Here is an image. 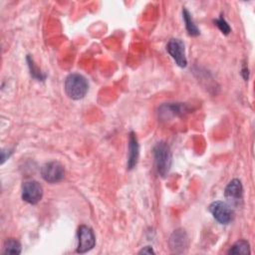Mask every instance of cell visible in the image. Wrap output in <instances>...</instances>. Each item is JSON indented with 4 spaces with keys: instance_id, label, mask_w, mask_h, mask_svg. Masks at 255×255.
<instances>
[{
    "instance_id": "cell-9",
    "label": "cell",
    "mask_w": 255,
    "mask_h": 255,
    "mask_svg": "<svg viewBox=\"0 0 255 255\" xmlns=\"http://www.w3.org/2000/svg\"><path fill=\"white\" fill-rule=\"evenodd\" d=\"M224 196L230 204L232 205L239 204L243 196V187H242L241 181L237 178L232 179L225 187Z\"/></svg>"
},
{
    "instance_id": "cell-11",
    "label": "cell",
    "mask_w": 255,
    "mask_h": 255,
    "mask_svg": "<svg viewBox=\"0 0 255 255\" xmlns=\"http://www.w3.org/2000/svg\"><path fill=\"white\" fill-rule=\"evenodd\" d=\"M139 154V145L137 142V138L133 131L129 132L128 136V168L132 169L138 159Z\"/></svg>"
},
{
    "instance_id": "cell-2",
    "label": "cell",
    "mask_w": 255,
    "mask_h": 255,
    "mask_svg": "<svg viewBox=\"0 0 255 255\" xmlns=\"http://www.w3.org/2000/svg\"><path fill=\"white\" fill-rule=\"evenodd\" d=\"M64 88L69 98L73 100H81L88 93L89 83L83 75L73 73L66 78Z\"/></svg>"
},
{
    "instance_id": "cell-13",
    "label": "cell",
    "mask_w": 255,
    "mask_h": 255,
    "mask_svg": "<svg viewBox=\"0 0 255 255\" xmlns=\"http://www.w3.org/2000/svg\"><path fill=\"white\" fill-rule=\"evenodd\" d=\"M228 254H250V245L248 241L243 239L238 240L230 247Z\"/></svg>"
},
{
    "instance_id": "cell-17",
    "label": "cell",
    "mask_w": 255,
    "mask_h": 255,
    "mask_svg": "<svg viewBox=\"0 0 255 255\" xmlns=\"http://www.w3.org/2000/svg\"><path fill=\"white\" fill-rule=\"evenodd\" d=\"M139 254H153L154 253V251L152 250V248L150 247V246H145V247H143L139 252H138Z\"/></svg>"
},
{
    "instance_id": "cell-7",
    "label": "cell",
    "mask_w": 255,
    "mask_h": 255,
    "mask_svg": "<svg viewBox=\"0 0 255 255\" xmlns=\"http://www.w3.org/2000/svg\"><path fill=\"white\" fill-rule=\"evenodd\" d=\"M166 51L177 64V66L184 68L187 65L185 56L184 44L180 39H170L166 45Z\"/></svg>"
},
{
    "instance_id": "cell-3",
    "label": "cell",
    "mask_w": 255,
    "mask_h": 255,
    "mask_svg": "<svg viewBox=\"0 0 255 255\" xmlns=\"http://www.w3.org/2000/svg\"><path fill=\"white\" fill-rule=\"evenodd\" d=\"M209 211L213 215L214 219L220 224H228L233 219V211L229 204L226 202L217 200L209 205Z\"/></svg>"
},
{
    "instance_id": "cell-14",
    "label": "cell",
    "mask_w": 255,
    "mask_h": 255,
    "mask_svg": "<svg viewBox=\"0 0 255 255\" xmlns=\"http://www.w3.org/2000/svg\"><path fill=\"white\" fill-rule=\"evenodd\" d=\"M3 253L4 254H20L21 253L20 242L14 238H10L6 240Z\"/></svg>"
},
{
    "instance_id": "cell-18",
    "label": "cell",
    "mask_w": 255,
    "mask_h": 255,
    "mask_svg": "<svg viewBox=\"0 0 255 255\" xmlns=\"http://www.w3.org/2000/svg\"><path fill=\"white\" fill-rule=\"evenodd\" d=\"M242 76H243V78H244L245 80L248 79V69H247V67H246L245 65H244L243 68H242Z\"/></svg>"
},
{
    "instance_id": "cell-12",
    "label": "cell",
    "mask_w": 255,
    "mask_h": 255,
    "mask_svg": "<svg viewBox=\"0 0 255 255\" xmlns=\"http://www.w3.org/2000/svg\"><path fill=\"white\" fill-rule=\"evenodd\" d=\"M182 17H183V20H184V23H185V28H186L188 34L190 36H197V35H199V33H200L199 29L194 24V22H193V20L191 18L190 13L185 8L182 10Z\"/></svg>"
},
{
    "instance_id": "cell-4",
    "label": "cell",
    "mask_w": 255,
    "mask_h": 255,
    "mask_svg": "<svg viewBox=\"0 0 255 255\" xmlns=\"http://www.w3.org/2000/svg\"><path fill=\"white\" fill-rule=\"evenodd\" d=\"M96 237L92 228L87 225H81L78 229V253H86L94 248Z\"/></svg>"
},
{
    "instance_id": "cell-8",
    "label": "cell",
    "mask_w": 255,
    "mask_h": 255,
    "mask_svg": "<svg viewBox=\"0 0 255 255\" xmlns=\"http://www.w3.org/2000/svg\"><path fill=\"white\" fill-rule=\"evenodd\" d=\"M188 112V108L185 104L181 103H168L161 105L158 108V116L162 120H167L173 117H178Z\"/></svg>"
},
{
    "instance_id": "cell-10",
    "label": "cell",
    "mask_w": 255,
    "mask_h": 255,
    "mask_svg": "<svg viewBox=\"0 0 255 255\" xmlns=\"http://www.w3.org/2000/svg\"><path fill=\"white\" fill-rule=\"evenodd\" d=\"M169 246L173 252H183L187 247V235L183 229H176L169 238Z\"/></svg>"
},
{
    "instance_id": "cell-1",
    "label": "cell",
    "mask_w": 255,
    "mask_h": 255,
    "mask_svg": "<svg viewBox=\"0 0 255 255\" xmlns=\"http://www.w3.org/2000/svg\"><path fill=\"white\" fill-rule=\"evenodd\" d=\"M152 153L157 173L160 176L165 177L170 170L172 162L171 150L169 145L164 141H159L154 145Z\"/></svg>"
},
{
    "instance_id": "cell-6",
    "label": "cell",
    "mask_w": 255,
    "mask_h": 255,
    "mask_svg": "<svg viewBox=\"0 0 255 255\" xmlns=\"http://www.w3.org/2000/svg\"><path fill=\"white\" fill-rule=\"evenodd\" d=\"M65 170L63 165L58 161H49L41 168V175L44 180L50 183H56L64 178Z\"/></svg>"
},
{
    "instance_id": "cell-15",
    "label": "cell",
    "mask_w": 255,
    "mask_h": 255,
    "mask_svg": "<svg viewBox=\"0 0 255 255\" xmlns=\"http://www.w3.org/2000/svg\"><path fill=\"white\" fill-rule=\"evenodd\" d=\"M27 61H28V66H29V69L31 71V75L32 77H34L35 79L39 80V81H44L45 78H46V75H44L36 66H35V63L33 61V59H31L30 56L27 57Z\"/></svg>"
},
{
    "instance_id": "cell-16",
    "label": "cell",
    "mask_w": 255,
    "mask_h": 255,
    "mask_svg": "<svg viewBox=\"0 0 255 255\" xmlns=\"http://www.w3.org/2000/svg\"><path fill=\"white\" fill-rule=\"evenodd\" d=\"M214 23H215V25L218 27V29H219L223 34L228 35V34L230 33V31H231L230 26L228 25V23L226 22V20H225L222 16H220L218 19L214 20Z\"/></svg>"
},
{
    "instance_id": "cell-5",
    "label": "cell",
    "mask_w": 255,
    "mask_h": 255,
    "mask_svg": "<svg viewBox=\"0 0 255 255\" xmlns=\"http://www.w3.org/2000/svg\"><path fill=\"white\" fill-rule=\"evenodd\" d=\"M43 196V187L36 180L25 181L22 185V198L30 204H37Z\"/></svg>"
}]
</instances>
